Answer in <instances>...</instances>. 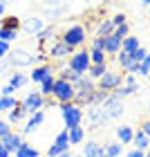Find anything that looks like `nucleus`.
I'll use <instances>...</instances> for the list:
<instances>
[{
	"instance_id": "1",
	"label": "nucleus",
	"mask_w": 150,
	"mask_h": 157,
	"mask_svg": "<svg viewBox=\"0 0 150 157\" xmlns=\"http://www.w3.org/2000/svg\"><path fill=\"white\" fill-rule=\"evenodd\" d=\"M94 92H96V88L92 85L90 78L78 76L76 83H74V103H76V105H90L92 94H94Z\"/></svg>"
},
{
	"instance_id": "2",
	"label": "nucleus",
	"mask_w": 150,
	"mask_h": 157,
	"mask_svg": "<svg viewBox=\"0 0 150 157\" xmlns=\"http://www.w3.org/2000/svg\"><path fill=\"white\" fill-rule=\"evenodd\" d=\"M61 112H63V119H65V126L67 130L81 126V119H83V110L78 108L76 103H61Z\"/></svg>"
},
{
	"instance_id": "3",
	"label": "nucleus",
	"mask_w": 150,
	"mask_h": 157,
	"mask_svg": "<svg viewBox=\"0 0 150 157\" xmlns=\"http://www.w3.org/2000/svg\"><path fill=\"white\" fill-rule=\"evenodd\" d=\"M52 94H54V99L58 103H74V85L67 83V81H58V78H56Z\"/></svg>"
},
{
	"instance_id": "4",
	"label": "nucleus",
	"mask_w": 150,
	"mask_h": 157,
	"mask_svg": "<svg viewBox=\"0 0 150 157\" xmlns=\"http://www.w3.org/2000/svg\"><path fill=\"white\" fill-rule=\"evenodd\" d=\"M90 52H76L72 59H69V70L76 74V76H83L85 72L90 70Z\"/></svg>"
},
{
	"instance_id": "5",
	"label": "nucleus",
	"mask_w": 150,
	"mask_h": 157,
	"mask_svg": "<svg viewBox=\"0 0 150 157\" xmlns=\"http://www.w3.org/2000/svg\"><path fill=\"white\" fill-rule=\"evenodd\" d=\"M7 61H9V65H16V67H29L34 65V54L27 49H11L7 54Z\"/></svg>"
},
{
	"instance_id": "6",
	"label": "nucleus",
	"mask_w": 150,
	"mask_h": 157,
	"mask_svg": "<svg viewBox=\"0 0 150 157\" xmlns=\"http://www.w3.org/2000/svg\"><path fill=\"white\" fill-rule=\"evenodd\" d=\"M101 108H103V112H105V117H108V119H117V117L123 115V101L117 99L114 94L105 97V101L101 103Z\"/></svg>"
},
{
	"instance_id": "7",
	"label": "nucleus",
	"mask_w": 150,
	"mask_h": 157,
	"mask_svg": "<svg viewBox=\"0 0 150 157\" xmlns=\"http://www.w3.org/2000/svg\"><path fill=\"white\" fill-rule=\"evenodd\" d=\"M20 105H23L25 112H29V115H34V112H40L43 105H47L45 97L40 94V92H32V94H27L23 101H20Z\"/></svg>"
},
{
	"instance_id": "8",
	"label": "nucleus",
	"mask_w": 150,
	"mask_h": 157,
	"mask_svg": "<svg viewBox=\"0 0 150 157\" xmlns=\"http://www.w3.org/2000/svg\"><path fill=\"white\" fill-rule=\"evenodd\" d=\"M117 88H121V74L119 72H105L101 78H99V88L96 90H101V92H105V94H108V92H114Z\"/></svg>"
},
{
	"instance_id": "9",
	"label": "nucleus",
	"mask_w": 150,
	"mask_h": 157,
	"mask_svg": "<svg viewBox=\"0 0 150 157\" xmlns=\"http://www.w3.org/2000/svg\"><path fill=\"white\" fill-rule=\"evenodd\" d=\"M61 40L65 43V45H69V47H76V45H81V43L85 40V29L81 25H72L69 29L61 36Z\"/></svg>"
},
{
	"instance_id": "10",
	"label": "nucleus",
	"mask_w": 150,
	"mask_h": 157,
	"mask_svg": "<svg viewBox=\"0 0 150 157\" xmlns=\"http://www.w3.org/2000/svg\"><path fill=\"white\" fill-rule=\"evenodd\" d=\"M69 52H72V47L65 45L63 40H56V43H52V45L45 49L47 59H63V56H67Z\"/></svg>"
},
{
	"instance_id": "11",
	"label": "nucleus",
	"mask_w": 150,
	"mask_h": 157,
	"mask_svg": "<svg viewBox=\"0 0 150 157\" xmlns=\"http://www.w3.org/2000/svg\"><path fill=\"white\" fill-rule=\"evenodd\" d=\"M88 119L92 121V126H103L105 121H108V117H105L101 105H90L88 108Z\"/></svg>"
},
{
	"instance_id": "12",
	"label": "nucleus",
	"mask_w": 150,
	"mask_h": 157,
	"mask_svg": "<svg viewBox=\"0 0 150 157\" xmlns=\"http://www.w3.org/2000/svg\"><path fill=\"white\" fill-rule=\"evenodd\" d=\"M0 141H2V146H5L9 153H16L18 148L25 144V141H23V137H20V135H16V132H9L5 139H0Z\"/></svg>"
},
{
	"instance_id": "13",
	"label": "nucleus",
	"mask_w": 150,
	"mask_h": 157,
	"mask_svg": "<svg viewBox=\"0 0 150 157\" xmlns=\"http://www.w3.org/2000/svg\"><path fill=\"white\" fill-rule=\"evenodd\" d=\"M47 76H52V65H36L32 70V76L29 78L34 83H43Z\"/></svg>"
},
{
	"instance_id": "14",
	"label": "nucleus",
	"mask_w": 150,
	"mask_h": 157,
	"mask_svg": "<svg viewBox=\"0 0 150 157\" xmlns=\"http://www.w3.org/2000/svg\"><path fill=\"white\" fill-rule=\"evenodd\" d=\"M43 119H45V115H43V110H40V112H34V115L29 117V121H27V124H25L23 132H25V135L34 132V130H36V128H38V126L43 124Z\"/></svg>"
},
{
	"instance_id": "15",
	"label": "nucleus",
	"mask_w": 150,
	"mask_h": 157,
	"mask_svg": "<svg viewBox=\"0 0 150 157\" xmlns=\"http://www.w3.org/2000/svg\"><path fill=\"white\" fill-rule=\"evenodd\" d=\"M23 27H25V32L27 34H40V29H43V23H40V18H36V16H29V18H25V23H23Z\"/></svg>"
},
{
	"instance_id": "16",
	"label": "nucleus",
	"mask_w": 150,
	"mask_h": 157,
	"mask_svg": "<svg viewBox=\"0 0 150 157\" xmlns=\"http://www.w3.org/2000/svg\"><path fill=\"white\" fill-rule=\"evenodd\" d=\"M139 47H141V45H139V38H137V36H128V38H123V43H121V52L128 54V56L134 54Z\"/></svg>"
},
{
	"instance_id": "17",
	"label": "nucleus",
	"mask_w": 150,
	"mask_h": 157,
	"mask_svg": "<svg viewBox=\"0 0 150 157\" xmlns=\"http://www.w3.org/2000/svg\"><path fill=\"white\" fill-rule=\"evenodd\" d=\"M121 43H123V40H121L119 36L110 34V36L105 38V49H103V52L105 54H117V52H121Z\"/></svg>"
},
{
	"instance_id": "18",
	"label": "nucleus",
	"mask_w": 150,
	"mask_h": 157,
	"mask_svg": "<svg viewBox=\"0 0 150 157\" xmlns=\"http://www.w3.org/2000/svg\"><path fill=\"white\" fill-rule=\"evenodd\" d=\"M110 34H114V25H112L110 18H105V20H101L99 27H96V38H108Z\"/></svg>"
},
{
	"instance_id": "19",
	"label": "nucleus",
	"mask_w": 150,
	"mask_h": 157,
	"mask_svg": "<svg viewBox=\"0 0 150 157\" xmlns=\"http://www.w3.org/2000/svg\"><path fill=\"white\" fill-rule=\"evenodd\" d=\"M83 157H103V146L96 141H88V146L83 148Z\"/></svg>"
},
{
	"instance_id": "20",
	"label": "nucleus",
	"mask_w": 150,
	"mask_h": 157,
	"mask_svg": "<svg viewBox=\"0 0 150 157\" xmlns=\"http://www.w3.org/2000/svg\"><path fill=\"white\" fill-rule=\"evenodd\" d=\"M117 137H119V144H130L132 137H134V132H132V128L121 126L119 130H117Z\"/></svg>"
},
{
	"instance_id": "21",
	"label": "nucleus",
	"mask_w": 150,
	"mask_h": 157,
	"mask_svg": "<svg viewBox=\"0 0 150 157\" xmlns=\"http://www.w3.org/2000/svg\"><path fill=\"white\" fill-rule=\"evenodd\" d=\"M132 144H134V151H141V153H144L146 148H148V137H146V135L139 130V132H134V137H132Z\"/></svg>"
},
{
	"instance_id": "22",
	"label": "nucleus",
	"mask_w": 150,
	"mask_h": 157,
	"mask_svg": "<svg viewBox=\"0 0 150 157\" xmlns=\"http://www.w3.org/2000/svg\"><path fill=\"white\" fill-rule=\"evenodd\" d=\"M83 137H85V130H83L81 126H76V128H72V130H67V139H69V144H81Z\"/></svg>"
},
{
	"instance_id": "23",
	"label": "nucleus",
	"mask_w": 150,
	"mask_h": 157,
	"mask_svg": "<svg viewBox=\"0 0 150 157\" xmlns=\"http://www.w3.org/2000/svg\"><path fill=\"white\" fill-rule=\"evenodd\" d=\"M18 105L16 97H0V112H11Z\"/></svg>"
},
{
	"instance_id": "24",
	"label": "nucleus",
	"mask_w": 150,
	"mask_h": 157,
	"mask_svg": "<svg viewBox=\"0 0 150 157\" xmlns=\"http://www.w3.org/2000/svg\"><path fill=\"white\" fill-rule=\"evenodd\" d=\"M0 27H5V29H20V20L18 16H5L2 18V23H0Z\"/></svg>"
},
{
	"instance_id": "25",
	"label": "nucleus",
	"mask_w": 150,
	"mask_h": 157,
	"mask_svg": "<svg viewBox=\"0 0 150 157\" xmlns=\"http://www.w3.org/2000/svg\"><path fill=\"white\" fill-rule=\"evenodd\" d=\"M54 83H56V78H54V76H47V78H45V81H43V83H40V90H38V92H40V94H43V97H47V94H52V92H54Z\"/></svg>"
},
{
	"instance_id": "26",
	"label": "nucleus",
	"mask_w": 150,
	"mask_h": 157,
	"mask_svg": "<svg viewBox=\"0 0 150 157\" xmlns=\"http://www.w3.org/2000/svg\"><path fill=\"white\" fill-rule=\"evenodd\" d=\"M103 155H105V157H119V155H121V144H119V141L105 144V148H103Z\"/></svg>"
},
{
	"instance_id": "27",
	"label": "nucleus",
	"mask_w": 150,
	"mask_h": 157,
	"mask_svg": "<svg viewBox=\"0 0 150 157\" xmlns=\"http://www.w3.org/2000/svg\"><path fill=\"white\" fill-rule=\"evenodd\" d=\"M36 155H38V151L34 146H29V144H23L16 151V157H36Z\"/></svg>"
},
{
	"instance_id": "28",
	"label": "nucleus",
	"mask_w": 150,
	"mask_h": 157,
	"mask_svg": "<svg viewBox=\"0 0 150 157\" xmlns=\"http://www.w3.org/2000/svg\"><path fill=\"white\" fill-rule=\"evenodd\" d=\"M25 81H27V76L23 74V72H16V74H11V78H9V85H11V88H23V85H25Z\"/></svg>"
},
{
	"instance_id": "29",
	"label": "nucleus",
	"mask_w": 150,
	"mask_h": 157,
	"mask_svg": "<svg viewBox=\"0 0 150 157\" xmlns=\"http://www.w3.org/2000/svg\"><path fill=\"white\" fill-rule=\"evenodd\" d=\"M18 36V32L16 29H5V27H0V40L2 43H11V40H16Z\"/></svg>"
},
{
	"instance_id": "30",
	"label": "nucleus",
	"mask_w": 150,
	"mask_h": 157,
	"mask_svg": "<svg viewBox=\"0 0 150 157\" xmlns=\"http://www.w3.org/2000/svg\"><path fill=\"white\" fill-rule=\"evenodd\" d=\"M56 36V29H54V27H43V29H40V34H38V40H40V45H43V43H45V40H49V38H54Z\"/></svg>"
},
{
	"instance_id": "31",
	"label": "nucleus",
	"mask_w": 150,
	"mask_h": 157,
	"mask_svg": "<svg viewBox=\"0 0 150 157\" xmlns=\"http://www.w3.org/2000/svg\"><path fill=\"white\" fill-rule=\"evenodd\" d=\"M105 72H108V65H90V70H88V74L92 78H101Z\"/></svg>"
},
{
	"instance_id": "32",
	"label": "nucleus",
	"mask_w": 150,
	"mask_h": 157,
	"mask_svg": "<svg viewBox=\"0 0 150 157\" xmlns=\"http://www.w3.org/2000/svg\"><path fill=\"white\" fill-rule=\"evenodd\" d=\"M90 63L92 65H105V52H90Z\"/></svg>"
},
{
	"instance_id": "33",
	"label": "nucleus",
	"mask_w": 150,
	"mask_h": 157,
	"mask_svg": "<svg viewBox=\"0 0 150 157\" xmlns=\"http://www.w3.org/2000/svg\"><path fill=\"white\" fill-rule=\"evenodd\" d=\"M25 115H27V112L23 110V105H20V103H18V105H16V108H13V110L9 112V121H20V119H23Z\"/></svg>"
},
{
	"instance_id": "34",
	"label": "nucleus",
	"mask_w": 150,
	"mask_h": 157,
	"mask_svg": "<svg viewBox=\"0 0 150 157\" xmlns=\"http://www.w3.org/2000/svg\"><path fill=\"white\" fill-rule=\"evenodd\" d=\"M146 56H148V49L139 47L134 54H130V59H132V63H144V61H146Z\"/></svg>"
},
{
	"instance_id": "35",
	"label": "nucleus",
	"mask_w": 150,
	"mask_h": 157,
	"mask_svg": "<svg viewBox=\"0 0 150 157\" xmlns=\"http://www.w3.org/2000/svg\"><path fill=\"white\" fill-rule=\"evenodd\" d=\"M56 146H61V148H69V139H67V130H63V132H58V137H56V141H54Z\"/></svg>"
},
{
	"instance_id": "36",
	"label": "nucleus",
	"mask_w": 150,
	"mask_h": 157,
	"mask_svg": "<svg viewBox=\"0 0 150 157\" xmlns=\"http://www.w3.org/2000/svg\"><path fill=\"white\" fill-rule=\"evenodd\" d=\"M128 32H130L128 23H126V25H119V27H114V36H119L121 40H123V38H128Z\"/></svg>"
},
{
	"instance_id": "37",
	"label": "nucleus",
	"mask_w": 150,
	"mask_h": 157,
	"mask_svg": "<svg viewBox=\"0 0 150 157\" xmlns=\"http://www.w3.org/2000/svg\"><path fill=\"white\" fill-rule=\"evenodd\" d=\"M119 65L123 67V70H130V65H132V59L128 54H123V52H119Z\"/></svg>"
},
{
	"instance_id": "38",
	"label": "nucleus",
	"mask_w": 150,
	"mask_h": 157,
	"mask_svg": "<svg viewBox=\"0 0 150 157\" xmlns=\"http://www.w3.org/2000/svg\"><path fill=\"white\" fill-rule=\"evenodd\" d=\"M92 49H94V52H103V49H105V38H94Z\"/></svg>"
},
{
	"instance_id": "39",
	"label": "nucleus",
	"mask_w": 150,
	"mask_h": 157,
	"mask_svg": "<svg viewBox=\"0 0 150 157\" xmlns=\"http://www.w3.org/2000/svg\"><path fill=\"white\" fill-rule=\"evenodd\" d=\"M11 132V128H9V124H7V121H2L0 119V139H5L7 135Z\"/></svg>"
},
{
	"instance_id": "40",
	"label": "nucleus",
	"mask_w": 150,
	"mask_h": 157,
	"mask_svg": "<svg viewBox=\"0 0 150 157\" xmlns=\"http://www.w3.org/2000/svg\"><path fill=\"white\" fill-rule=\"evenodd\" d=\"M110 20H112V25H114V27L126 25V16H123V13H114V18H110Z\"/></svg>"
},
{
	"instance_id": "41",
	"label": "nucleus",
	"mask_w": 150,
	"mask_h": 157,
	"mask_svg": "<svg viewBox=\"0 0 150 157\" xmlns=\"http://www.w3.org/2000/svg\"><path fill=\"white\" fill-rule=\"evenodd\" d=\"M13 92H16V88L5 85V88H0V97H13Z\"/></svg>"
},
{
	"instance_id": "42",
	"label": "nucleus",
	"mask_w": 150,
	"mask_h": 157,
	"mask_svg": "<svg viewBox=\"0 0 150 157\" xmlns=\"http://www.w3.org/2000/svg\"><path fill=\"white\" fill-rule=\"evenodd\" d=\"M9 52H11V49H9V43H2V40H0V59H5Z\"/></svg>"
},
{
	"instance_id": "43",
	"label": "nucleus",
	"mask_w": 150,
	"mask_h": 157,
	"mask_svg": "<svg viewBox=\"0 0 150 157\" xmlns=\"http://www.w3.org/2000/svg\"><path fill=\"white\" fill-rule=\"evenodd\" d=\"M141 132H144V135H146V137L150 139V119L146 121V124H144V126H141Z\"/></svg>"
},
{
	"instance_id": "44",
	"label": "nucleus",
	"mask_w": 150,
	"mask_h": 157,
	"mask_svg": "<svg viewBox=\"0 0 150 157\" xmlns=\"http://www.w3.org/2000/svg\"><path fill=\"white\" fill-rule=\"evenodd\" d=\"M146 74H150V70L144 65V63H141V65H139V76H146Z\"/></svg>"
},
{
	"instance_id": "45",
	"label": "nucleus",
	"mask_w": 150,
	"mask_h": 157,
	"mask_svg": "<svg viewBox=\"0 0 150 157\" xmlns=\"http://www.w3.org/2000/svg\"><path fill=\"white\" fill-rule=\"evenodd\" d=\"M9 155H11V153L7 151V148L2 146V141H0V157H9Z\"/></svg>"
},
{
	"instance_id": "46",
	"label": "nucleus",
	"mask_w": 150,
	"mask_h": 157,
	"mask_svg": "<svg viewBox=\"0 0 150 157\" xmlns=\"http://www.w3.org/2000/svg\"><path fill=\"white\" fill-rule=\"evenodd\" d=\"M128 157H144V153L141 151H132V153H128Z\"/></svg>"
},
{
	"instance_id": "47",
	"label": "nucleus",
	"mask_w": 150,
	"mask_h": 157,
	"mask_svg": "<svg viewBox=\"0 0 150 157\" xmlns=\"http://www.w3.org/2000/svg\"><path fill=\"white\" fill-rule=\"evenodd\" d=\"M144 65H146V67L150 70V52H148V56H146V61H144Z\"/></svg>"
},
{
	"instance_id": "48",
	"label": "nucleus",
	"mask_w": 150,
	"mask_h": 157,
	"mask_svg": "<svg viewBox=\"0 0 150 157\" xmlns=\"http://www.w3.org/2000/svg\"><path fill=\"white\" fill-rule=\"evenodd\" d=\"M5 13V2H0V16Z\"/></svg>"
},
{
	"instance_id": "49",
	"label": "nucleus",
	"mask_w": 150,
	"mask_h": 157,
	"mask_svg": "<svg viewBox=\"0 0 150 157\" xmlns=\"http://www.w3.org/2000/svg\"><path fill=\"white\" fill-rule=\"evenodd\" d=\"M58 157H76V155H69V153H63V155H58Z\"/></svg>"
},
{
	"instance_id": "50",
	"label": "nucleus",
	"mask_w": 150,
	"mask_h": 157,
	"mask_svg": "<svg viewBox=\"0 0 150 157\" xmlns=\"http://www.w3.org/2000/svg\"><path fill=\"white\" fill-rule=\"evenodd\" d=\"M144 157H150V148H148V153H144Z\"/></svg>"
},
{
	"instance_id": "51",
	"label": "nucleus",
	"mask_w": 150,
	"mask_h": 157,
	"mask_svg": "<svg viewBox=\"0 0 150 157\" xmlns=\"http://www.w3.org/2000/svg\"><path fill=\"white\" fill-rule=\"evenodd\" d=\"M36 157H40V155H36Z\"/></svg>"
},
{
	"instance_id": "52",
	"label": "nucleus",
	"mask_w": 150,
	"mask_h": 157,
	"mask_svg": "<svg viewBox=\"0 0 150 157\" xmlns=\"http://www.w3.org/2000/svg\"><path fill=\"white\" fill-rule=\"evenodd\" d=\"M103 157H105V155H103Z\"/></svg>"
}]
</instances>
